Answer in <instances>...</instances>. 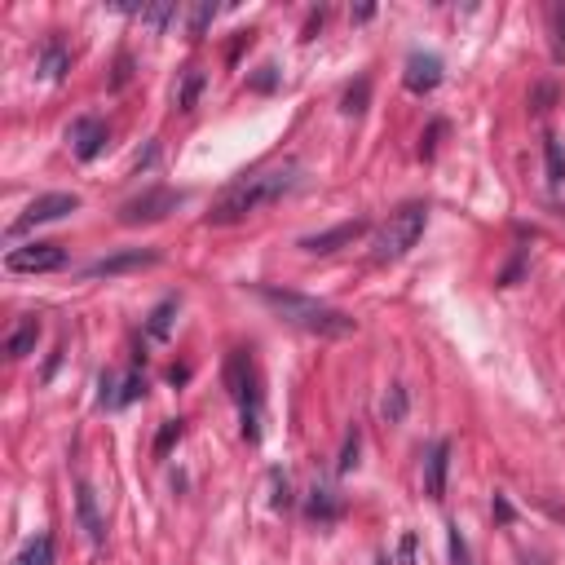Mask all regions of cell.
<instances>
[{"mask_svg": "<svg viewBox=\"0 0 565 565\" xmlns=\"http://www.w3.org/2000/svg\"><path fill=\"white\" fill-rule=\"evenodd\" d=\"M301 168L287 164V168H265V173H252V177H239L234 186H226L217 195V204L208 212V226H234V221L252 217V212L270 208V204H283L287 195L301 190Z\"/></svg>", "mask_w": 565, "mask_h": 565, "instance_id": "cell-1", "label": "cell"}, {"mask_svg": "<svg viewBox=\"0 0 565 565\" xmlns=\"http://www.w3.org/2000/svg\"><path fill=\"white\" fill-rule=\"evenodd\" d=\"M252 296H257L265 309H274V314H279L287 327H296V332L323 336V340H345L358 332V323L345 309L323 305L305 292H287V287H274V283H252Z\"/></svg>", "mask_w": 565, "mask_h": 565, "instance_id": "cell-2", "label": "cell"}, {"mask_svg": "<svg viewBox=\"0 0 565 565\" xmlns=\"http://www.w3.org/2000/svg\"><path fill=\"white\" fill-rule=\"evenodd\" d=\"M226 389L239 407V424L248 442H261V380H257V362L248 349H230L226 358Z\"/></svg>", "mask_w": 565, "mask_h": 565, "instance_id": "cell-3", "label": "cell"}, {"mask_svg": "<svg viewBox=\"0 0 565 565\" xmlns=\"http://www.w3.org/2000/svg\"><path fill=\"white\" fill-rule=\"evenodd\" d=\"M424 226H429V204H402L398 212H389V221L376 230V243H371V261H402L424 239Z\"/></svg>", "mask_w": 565, "mask_h": 565, "instance_id": "cell-4", "label": "cell"}, {"mask_svg": "<svg viewBox=\"0 0 565 565\" xmlns=\"http://www.w3.org/2000/svg\"><path fill=\"white\" fill-rule=\"evenodd\" d=\"M186 204V190H173V186H151L142 195H133L129 204H120V221L124 226H155L164 221L168 212H177Z\"/></svg>", "mask_w": 565, "mask_h": 565, "instance_id": "cell-5", "label": "cell"}, {"mask_svg": "<svg viewBox=\"0 0 565 565\" xmlns=\"http://www.w3.org/2000/svg\"><path fill=\"white\" fill-rule=\"evenodd\" d=\"M76 208H80V195H67V190H53V195L31 199V204L23 208V217H18L5 234H9V243H14L18 234H27V230H36V226H49V221H62L67 212H76Z\"/></svg>", "mask_w": 565, "mask_h": 565, "instance_id": "cell-6", "label": "cell"}, {"mask_svg": "<svg viewBox=\"0 0 565 565\" xmlns=\"http://www.w3.org/2000/svg\"><path fill=\"white\" fill-rule=\"evenodd\" d=\"M159 265V252L155 248H120L111 257L84 265V279H120V274H137V270H151Z\"/></svg>", "mask_w": 565, "mask_h": 565, "instance_id": "cell-7", "label": "cell"}, {"mask_svg": "<svg viewBox=\"0 0 565 565\" xmlns=\"http://www.w3.org/2000/svg\"><path fill=\"white\" fill-rule=\"evenodd\" d=\"M98 407L106 411H120V407H133L137 398L146 393V380H142V371H102V380H98Z\"/></svg>", "mask_w": 565, "mask_h": 565, "instance_id": "cell-8", "label": "cell"}, {"mask_svg": "<svg viewBox=\"0 0 565 565\" xmlns=\"http://www.w3.org/2000/svg\"><path fill=\"white\" fill-rule=\"evenodd\" d=\"M5 265L14 274H49V270H62V265H67V252H62L58 243H27V248L9 252Z\"/></svg>", "mask_w": 565, "mask_h": 565, "instance_id": "cell-9", "label": "cell"}, {"mask_svg": "<svg viewBox=\"0 0 565 565\" xmlns=\"http://www.w3.org/2000/svg\"><path fill=\"white\" fill-rule=\"evenodd\" d=\"M371 221H340V226L332 230H323V234H309V239H301V252H309V257H327V252H336V248H349V243H358L362 234H367Z\"/></svg>", "mask_w": 565, "mask_h": 565, "instance_id": "cell-10", "label": "cell"}, {"mask_svg": "<svg viewBox=\"0 0 565 565\" xmlns=\"http://www.w3.org/2000/svg\"><path fill=\"white\" fill-rule=\"evenodd\" d=\"M442 58L437 53H411L407 58V71H402V84H407V93H433L437 84H442Z\"/></svg>", "mask_w": 565, "mask_h": 565, "instance_id": "cell-11", "label": "cell"}, {"mask_svg": "<svg viewBox=\"0 0 565 565\" xmlns=\"http://www.w3.org/2000/svg\"><path fill=\"white\" fill-rule=\"evenodd\" d=\"M71 146H76V159H98L102 155V146H106V124L102 120H93V115H84V120L71 124Z\"/></svg>", "mask_w": 565, "mask_h": 565, "instance_id": "cell-12", "label": "cell"}, {"mask_svg": "<svg viewBox=\"0 0 565 565\" xmlns=\"http://www.w3.org/2000/svg\"><path fill=\"white\" fill-rule=\"evenodd\" d=\"M36 71H40L45 80L58 84V80L71 71V49L62 45L58 36H45V40H40V53H36Z\"/></svg>", "mask_w": 565, "mask_h": 565, "instance_id": "cell-13", "label": "cell"}, {"mask_svg": "<svg viewBox=\"0 0 565 565\" xmlns=\"http://www.w3.org/2000/svg\"><path fill=\"white\" fill-rule=\"evenodd\" d=\"M446 473H451V442H437L424 460V495L442 499L446 495Z\"/></svg>", "mask_w": 565, "mask_h": 565, "instance_id": "cell-14", "label": "cell"}, {"mask_svg": "<svg viewBox=\"0 0 565 565\" xmlns=\"http://www.w3.org/2000/svg\"><path fill=\"white\" fill-rule=\"evenodd\" d=\"M120 14H129V18H137V23H146L155 31H168V27L181 23V9L177 5H120Z\"/></svg>", "mask_w": 565, "mask_h": 565, "instance_id": "cell-15", "label": "cell"}, {"mask_svg": "<svg viewBox=\"0 0 565 565\" xmlns=\"http://www.w3.org/2000/svg\"><path fill=\"white\" fill-rule=\"evenodd\" d=\"M305 513H309V521H336L345 513V499H340L332 486H314L305 499Z\"/></svg>", "mask_w": 565, "mask_h": 565, "instance_id": "cell-16", "label": "cell"}, {"mask_svg": "<svg viewBox=\"0 0 565 565\" xmlns=\"http://www.w3.org/2000/svg\"><path fill=\"white\" fill-rule=\"evenodd\" d=\"M76 508H80V526H84V535H89V543H102L106 539V521L98 513V495H93L89 486L76 490Z\"/></svg>", "mask_w": 565, "mask_h": 565, "instance_id": "cell-17", "label": "cell"}, {"mask_svg": "<svg viewBox=\"0 0 565 565\" xmlns=\"http://www.w3.org/2000/svg\"><path fill=\"white\" fill-rule=\"evenodd\" d=\"M36 340H40V318H18V327L9 332V340H5V354L9 358H27L31 349H36Z\"/></svg>", "mask_w": 565, "mask_h": 565, "instance_id": "cell-18", "label": "cell"}, {"mask_svg": "<svg viewBox=\"0 0 565 565\" xmlns=\"http://www.w3.org/2000/svg\"><path fill=\"white\" fill-rule=\"evenodd\" d=\"M177 309H181L177 296H164V301H159V305L151 309V318H146V336H151V340H168V336H173Z\"/></svg>", "mask_w": 565, "mask_h": 565, "instance_id": "cell-19", "label": "cell"}, {"mask_svg": "<svg viewBox=\"0 0 565 565\" xmlns=\"http://www.w3.org/2000/svg\"><path fill=\"white\" fill-rule=\"evenodd\" d=\"M543 168H548V186L561 190L565 186V142L557 133L543 137Z\"/></svg>", "mask_w": 565, "mask_h": 565, "instance_id": "cell-20", "label": "cell"}, {"mask_svg": "<svg viewBox=\"0 0 565 565\" xmlns=\"http://www.w3.org/2000/svg\"><path fill=\"white\" fill-rule=\"evenodd\" d=\"M199 89H204V71L186 67V76H181V84H177V106H181V111H190V106H195Z\"/></svg>", "mask_w": 565, "mask_h": 565, "instance_id": "cell-21", "label": "cell"}, {"mask_svg": "<svg viewBox=\"0 0 565 565\" xmlns=\"http://www.w3.org/2000/svg\"><path fill=\"white\" fill-rule=\"evenodd\" d=\"M380 415H385V424H402V415H407V389L389 385V393L380 398Z\"/></svg>", "mask_w": 565, "mask_h": 565, "instance_id": "cell-22", "label": "cell"}, {"mask_svg": "<svg viewBox=\"0 0 565 565\" xmlns=\"http://www.w3.org/2000/svg\"><path fill=\"white\" fill-rule=\"evenodd\" d=\"M18 565H53V539L49 535H36L18 552Z\"/></svg>", "mask_w": 565, "mask_h": 565, "instance_id": "cell-23", "label": "cell"}, {"mask_svg": "<svg viewBox=\"0 0 565 565\" xmlns=\"http://www.w3.org/2000/svg\"><path fill=\"white\" fill-rule=\"evenodd\" d=\"M367 98H371V80L358 76V84H349L345 106H340V111H345V115H362V111H367Z\"/></svg>", "mask_w": 565, "mask_h": 565, "instance_id": "cell-24", "label": "cell"}, {"mask_svg": "<svg viewBox=\"0 0 565 565\" xmlns=\"http://www.w3.org/2000/svg\"><path fill=\"white\" fill-rule=\"evenodd\" d=\"M548 23H552V58L565 62V5L548 9Z\"/></svg>", "mask_w": 565, "mask_h": 565, "instance_id": "cell-25", "label": "cell"}, {"mask_svg": "<svg viewBox=\"0 0 565 565\" xmlns=\"http://www.w3.org/2000/svg\"><path fill=\"white\" fill-rule=\"evenodd\" d=\"M446 548H451V565H473V552H468L464 530L451 521V535H446Z\"/></svg>", "mask_w": 565, "mask_h": 565, "instance_id": "cell-26", "label": "cell"}, {"mask_svg": "<svg viewBox=\"0 0 565 565\" xmlns=\"http://www.w3.org/2000/svg\"><path fill=\"white\" fill-rule=\"evenodd\" d=\"M358 446H362L358 429H349V433H345V446H340V460H336L340 473H354V468H358Z\"/></svg>", "mask_w": 565, "mask_h": 565, "instance_id": "cell-27", "label": "cell"}, {"mask_svg": "<svg viewBox=\"0 0 565 565\" xmlns=\"http://www.w3.org/2000/svg\"><path fill=\"white\" fill-rule=\"evenodd\" d=\"M181 433H186V424H181V420H164V429H159V437H155V455L173 451V446L181 442Z\"/></svg>", "mask_w": 565, "mask_h": 565, "instance_id": "cell-28", "label": "cell"}, {"mask_svg": "<svg viewBox=\"0 0 565 565\" xmlns=\"http://www.w3.org/2000/svg\"><path fill=\"white\" fill-rule=\"evenodd\" d=\"M190 36H204V31H208V23H212V18H217V5H199V9H190Z\"/></svg>", "mask_w": 565, "mask_h": 565, "instance_id": "cell-29", "label": "cell"}, {"mask_svg": "<svg viewBox=\"0 0 565 565\" xmlns=\"http://www.w3.org/2000/svg\"><path fill=\"white\" fill-rule=\"evenodd\" d=\"M252 89H257V93L279 89V67H270V62H265V67L257 71V76H252Z\"/></svg>", "mask_w": 565, "mask_h": 565, "instance_id": "cell-30", "label": "cell"}, {"mask_svg": "<svg viewBox=\"0 0 565 565\" xmlns=\"http://www.w3.org/2000/svg\"><path fill=\"white\" fill-rule=\"evenodd\" d=\"M442 133H446V124H442V120H433V124H429V133L420 137V155H424V159H433V151H437V137H442Z\"/></svg>", "mask_w": 565, "mask_h": 565, "instance_id": "cell-31", "label": "cell"}, {"mask_svg": "<svg viewBox=\"0 0 565 565\" xmlns=\"http://www.w3.org/2000/svg\"><path fill=\"white\" fill-rule=\"evenodd\" d=\"M292 504V486H287V473H274V508Z\"/></svg>", "mask_w": 565, "mask_h": 565, "instance_id": "cell-32", "label": "cell"}, {"mask_svg": "<svg viewBox=\"0 0 565 565\" xmlns=\"http://www.w3.org/2000/svg\"><path fill=\"white\" fill-rule=\"evenodd\" d=\"M495 517L504 521V526H508V521H513V517H517V513H513V504H508V495H495Z\"/></svg>", "mask_w": 565, "mask_h": 565, "instance_id": "cell-33", "label": "cell"}, {"mask_svg": "<svg viewBox=\"0 0 565 565\" xmlns=\"http://www.w3.org/2000/svg\"><path fill=\"white\" fill-rule=\"evenodd\" d=\"M526 565H535V561H526Z\"/></svg>", "mask_w": 565, "mask_h": 565, "instance_id": "cell-34", "label": "cell"}]
</instances>
